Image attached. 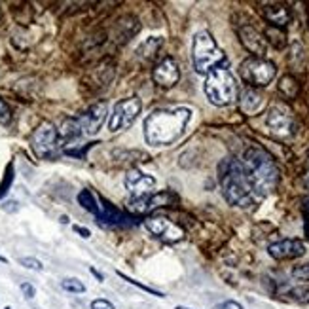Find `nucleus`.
Listing matches in <instances>:
<instances>
[{
  "label": "nucleus",
  "mask_w": 309,
  "mask_h": 309,
  "mask_svg": "<svg viewBox=\"0 0 309 309\" xmlns=\"http://www.w3.org/2000/svg\"><path fill=\"white\" fill-rule=\"evenodd\" d=\"M192 118L190 108H165L152 112L144 120V138L152 146H169L179 140Z\"/></svg>",
  "instance_id": "f257e3e1"
},
{
  "label": "nucleus",
  "mask_w": 309,
  "mask_h": 309,
  "mask_svg": "<svg viewBox=\"0 0 309 309\" xmlns=\"http://www.w3.org/2000/svg\"><path fill=\"white\" fill-rule=\"evenodd\" d=\"M243 169L247 173L250 188L256 196H267L277 188L279 169L271 156L262 148H249L243 156Z\"/></svg>",
  "instance_id": "f03ea898"
},
{
  "label": "nucleus",
  "mask_w": 309,
  "mask_h": 309,
  "mask_svg": "<svg viewBox=\"0 0 309 309\" xmlns=\"http://www.w3.org/2000/svg\"><path fill=\"white\" fill-rule=\"evenodd\" d=\"M218 181L226 201L233 207H250L254 203V192L250 188L247 173L233 158H224L218 164Z\"/></svg>",
  "instance_id": "7ed1b4c3"
},
{
  "label": "nucleus",
  "mask_w": 309,
  "mask_h": 309,
  "mask_svg": "<svg viewBox=\"0 0 309 309\" xmlns=\"http://www.w3.org/2000/svg\"><path fill=\"white\" fill-rule=\"evenodd\" d=\"M203 89H205L207 99L215 106H228V104L235 103L237 95H239L237 82L226 67H218V69L211 70L207 74Z\"/></svg>",
  "instance_id": "20e7f679"
},
{
  "label": "nucleus",
  "mask_w": 309,
  "mask_h": 309,
  "mask_svg": "<svg viewBox=\"0 0 309 309\" xmlns=\"http://www.w3.org/2000/svg\"><path fill=\"white\" fill-rule=\"evenodd\" d=\"M192 59H194V67L201 74H209L211 70L224 67L226 65V55L218 48L215 38L211 33H198L194 36V44H192Z\"/></svg>",
  "instance_id": "39448f33"
},
{
  "label": "nucleus",
  "mask_w": 309,
  "mask_h": 309,
  "mask_svg": "<svg viewBox=\"0 0 309 309\" xmlns=\"http://www.w3.org/2000/svg\"><path fill=\"white\" fill-rule=\"evenodd\" d=\"M239 74L250 87H264L273 82L277 69L271 61L264 57H249L241 63Z\"/></svg>",
  "instance_id": "423d86ee"
},
{
  "label": "nucleus",
  "mask_w": 309,
  "mask_h": 309,
  "mask_svg": "<svg viewBox=\"0 0 309 309\" xmlns=\"http://www.w3.org/2000/svg\"><path fill=\"white\" fill-rule=\"evenodd\" d=\"M33 150L38 158H53L59 150V131L55 129L53 123L44 121L35 129L33 137H31Z\"/></svg>",
  "instance_id": "0eeeda50"
},
{
  "label": "nucleus",
  "mask_w": 309,
  "mask_h": 309,
  "mask_svg": "<svg viewBox=\"0 0 309 309\" xmlns=\"http://www.w3.org/2000/svg\"><path fill=\"white\" fill-rule=\"evenodd\" d=\"M140 108H142V103L138 97H127L120 103H116L110 114V120H108V129L112 133H116V131H123L125 127H129L137 120Z\"/></svg>",
  "instance_id": "6e6552de"
},
{
  "label": "nucleus",
  "mask_w": 309,
  "mask_h": 309,
  "mask_svg": "<svg viewBox=\"0 0 309 309\" xmlns=\"http://www.w3.org/2000/svg\"><path fill=\"white\" fill-rule=\"evenodd\" d=\"M266 125L269 133L277 138H290L296 131V121L292 118L290 110H286L283 106L269 108L266 116Z\"/></svg>",
  "instance_id": "1a4fd4ad"
},
{
  "label": "nucleus",
  "mask_w": 309,
  "mask_h": 309,
  "mask_svg": "<svg viewBox=\"0 0 309 309\" xmlns=\"http://www.w3.org/2000/svg\"><path fill=\"white\" fill-rule=\"evenodd\" d=\"M148 232L152 233L154 237L165 241V243H177L184 237V230L181 226H177L175 222H171L169 218L165 216H152V218H146L142 222Z\"/></svg>",
  "instance_id": "9d476101"
},
{
  "label": "nucleus",
  "mask_w": 309,
  "mask_h": 309,
  "mask_svg": "<svg viewBox=\"0 0 309 309\" xmlns=\"http://www.w3.org/2000/svg\"><path fill=\"white\" fill-rule=\"evenodd\" d=\"M177 201H179L177 194L165 190V192H160V194H150V196H146V198L131 199L129 211H133L135 215H146V213H152V211L160 209V207L175 205Z\"/></svg>",
  "instance_id": "9b49d317"
},
{
  "label": "nucleus",
  "mask_w": 309,
  "mask_h": 309,
  "mask_svg": "<svg viewBox=\"0 0 309 309\" xmlns=\"http://www.w3.org/2000/svg\"><path fill=\"white\" fill-rule=\"evenodd\" d=\"M156 186V179L142 173L137 167H131L125 175V188L131 194V199L146 198L152 194V190Z\"/></svg>",
  "instance_id": "f8f14e48"
},
{
  "label": "nucleus",
  "mask_w": 309,
  "mask_h": 309,
  "mask_svg": "<svg viewBox=\"0 0 309 309\" xmlns=\"http://www.w3.org/2000/svg\"><path fill=\"white\" fill-rule=\"evenodd\" d=\"M152 78H154V82L160 87L169 89V87H173L181 80V69H179L177 61L173 59V57H165L152 70Z\"/></svg>",
  "instance_id": "ddd939ff"
},
{
  "label": "nucleus",
  "mask_w": 309,
  "mask_h": 309,
  "mask_svg": "<svg viewBox=\"0 0 309 309\" xmlns=\"http://www.w3.org/2000/svg\"><path fill=\"white\" fill-rule=\"evenodd\" d=\"M104 118H106V104L95 103L93 106H89L84 114H80L76 118L82 135H95L104 123Z\"/></svg>",
  "instance_id": "4468645a"
},
{
  "label": "nucleus",
  "mask_w": 309,
  "mask_h": 309,
  "mask_svg": "<svg viewBox=\"0 0 309 309\" xmlns=\"http://www.w3.org/2000/svg\"><path fill=\"white\" fill-rule=\"evenodd\" d=\"M267 252L275 260H294L305 254V245L300 239H283L271 243L267 247Z\"/></svg>",
  "instance_id": "2eb2a0df"
},
{
  "label": "nucleus",
  "mask_w": 309,
  "mask_h": 309,
  "mask_svg": "<svg viewBox=\"0 0 309 309\" xmlns=\"http://www.w3.org/2000/svg\"><path fill=\"white\" fill-rule=\"evenodd\" d=\"M239 38H241V44L252 53V57H264V53L267 50V44H266V38L260 35L256 29H252L249 25L241 27Z\"/></svg>",
  "instance_id": "dca6fc26"
},
{
  "label": "nucleus",
  "mask_w": 309,
  "mask_h": 309,
  "mask_svg": "<svg viewBox=\"0 0 309 309\" xmlns=\"http://www.w3.org/2000/svg\"><path fill=\"white\" fill-rule=\"evenodd\" d=\"M264 14H266V19L275 29H283L290 21V12L284 4H267L264 8Z\"/></svg>",
  "instance_id": "f3484780"
},
{
  "label": "nucleus",
  "mask_w": 309,
  "mask_h": 309,
  "mask_svg": "<svg viewBox=\"0 0 309 309\" xmlns=\"http://www.w3.org/2000/svg\"><path fill=\"white\" fill-rule=\"evenodd\" d=\"M239 106L245 114L252 116V114H256V112L264 106V97L258 93V91H254L252 87H247V89L241 93Z\"/></svg>",
  "instance_id": "a211bd4d"
},
{
  "label": "nucleus",
  "mask_w": 309,
  "mask_h": 309,
  "mask_svg": "<svg viewBox=\"0 0 309 309\" xmlns=\"http://www.w3.org/2000/svg\"><path fill=\"white\" fill-rule=\"evenodd\" d=\"M78 137H82V129L78 125L76 118H69V120L63 121V125L59 129V140L70 142V140H76Z\"/></svg>",
  "instance_id": "6ab92c4d"
},
{
  "label": "nucleus",
  "mask_w": 309,
  "mask_h": 309,
  "mask_svg": "<svg viewBox=\"0 0 309 309\" xmlns=\"http://www.w3.org/2000/svg\"><path fill=\"white\" fill-rule=\"evenodd\" d=\"M279 91L286 97V99H294L298 91H300V86H298V82H296V78L290 76V74H286L279 80Z\"/></svg>",
  "instance_id": "aec40b11"
},
{
  "label": "nucleus",
  "mask_w": 309,
  "mask_h": 309,
  "mask_svg": "<svg viewBox=\"0 0 309 309\" xmlns=\"http://www.w3.org/2000/svg\"><path fill=\"white\" fill-rule=\"evenodd\" d=\"M78 203L84 207L87 213H91L95 216L99 215V203H97V199L93 198V194L89 190H82L78 194Z\"/></svg>",
  "instance_id": "412c9836"
},
{
  "label": "nucleus",
  "mask_w": 309,
  "mask_h": 309,
  "mask_svg": "<svg viewBox=\"0 0 309 309\" xmlns=\"http://www.w3.org/2000/svg\"><path fill=\"white\" fill-rule=\"evenodd\" d=\"M61 288L67 292H72V294H82V292H86V284L82 283L80 279L70 277V279H63L61 281Z\"/></svg>",
  "instance_id": "4be33fe9"
},
{
  "label": "nucleus",
  "mask_w": 309,
  "mask_h": 309,
  "mask_svg": "<svg viewBox=\"0 0 309 309\" xmlns=\"http://www.w3.org/2000/svg\"><path fill=\"white\" fill-rule=\"evenodd\" d=\"M120 277H123V279H125V281H127L129 284H135V286H138L140 290L148 292V294H152V296H158V298H164V292L154 290V288H150V286H146V284L138 283V281H135V279H131V277H127V275H123V273H120Z\"/></svg>",
  "instance_id": "5701e85b"
},
{
  "label": "nucleus",
  "mask_w": 309,
  "mask_h": 309,
  "mask_svg": "<svg viewBox=\"0 0 309 309\" xmlns=\"http://www.w3.org/2000/svg\"><path fill=\"white\" fill-rule=\"evenodd\" d=\"M12 121V108L8 106V103L0 97V123L2 125H8Z\"/></svg>",
  "instance_id": "b1692460"
},
{
  "label": "nucleus",
  "mask_w": 309,
  "mask_h": 309,
  "mask_svg": "<svg viewBox=\"0 0 309 309\" xmlns=\"http://www.w3.org/2000/svg\"><path fill=\"white\" fill-rule=\"evenodd\" d=\"M12 181H14V165L10 164L8 169H6V175H4V181H2V184H0V198L8 192V188L12 186Z\"/></svg>",
  "instance_id": "393cba45"
},
{
  "label": "nucleus",
  "mask_w": 309,
  "mask_h": 309,
  "mask_svg": "<svg viewBox=\"0 0 309 309\" xmlns=\"http://www.w3.org/2000/svg\"><path fill=\"white\" fill-rule=\"evenodd\" d=\"M19 264H21V266H25L27 269H35V271H42L44 269L42 262H40V260H36V258H33V256L21 258V260H19Z\"/></svg>",
  "instance_id": "a878e982"
},
{
  "label": "nucleus",
  "mask_w": 309,
  "mask_h": 309,
  "mask_svg": "<svg viewBox=\"0 0 309 309\" xmlns=\"http://www.w3.org/2000/svg\"><path fill=\"white\" fill-rule=\"evenodd\" d=\"M292 275H294L296 279H303V281H309V264H303V266L294 267Z\"/></svg>",
  "instance_id": "bb28decb"
},
{
  "label": "nucleus",
  "mask_w": 309,
  "mask_h": 309,
  "mask_svg": "<svg viewBox=\"0 0 309 309\" xmlns=\"http://www.w3.org/2000/svg\"><path fill=\"white\" fill-rule=\"evenodd\" d=\"M91 309H114L108 300H104V298H99V300H93L91 301Z\"/></svg>",
  "instance_id": "cd10ccee"
},
{
  "label": "nucleus",
  "mask_w": 309,
  "mask_h": 309,
  "mask_svg": "<svg viewBox=\"0 0 309 309\" xmlns=\"http://www.w3.org/2000/svg\"><path fill=\"white\" fill-rule=\"evenodd\" d=\"M213 309H243V305H241L239 301H235V300H228V301H222V303L215 305Z\"/></svg>",
  "instance_id": "c85d7f7f"
},
{
  "label": "nucleus",
  "mask_w": 309,
  "mask_h": 309,
  "mask_svg": "<svg viewBox=\"0 0 309 309\" xmlns=\"http://www.w3.org/2000/svg\"><path fill=\"white\" fill-rule=\"evenodd\" d=\"M21 290H23V294H25L29 300H31V298H35V286H33V284L23 283L21 284Z\"/></svg>",
  "instance_id": "c756f323"
},
{
  "label": "nucleus",
  "mask_w": 309,
  "mask_h": 309,
  "mask_svg": "<svg viewBox=\"0 0 309 309\" xmlns=\"http://www.w3.org/2000/svg\"><path fill=\"white\" fill-rule=\"evenodd\" d=\"M2 209H4L6 213H16V211H18V201H6V203L2 205Z\"/></svg>",
  "instance_id": "7c9ffc66"
},
{
  "label": "nucleus",
  "mask_w": 309,
  "mask_h": 309,
  "mask_svg": "<svg viewBox=\"0 0 309 309\" xmlns=\"http://www.w3.org/2000/svg\"><path fill=\"white\" fill-rule=\"evenodd\" d=\"M74 232L76 233H80V235H82V237H91V232H89V230H87V228H82V226H74Z\"/></svg>",
  "instance_id": "2f4dec72"
},
{
  "label": "nucleus",
  "mask_w": 309,
  "mask_h": 309,
  "mask_svg": "<svg viewBox=\"0 0 309 309\" xmlns=\"http://www.w3.org/2000/svg\"><path fill=\"white\" fill-rule=\"evenodd\" d=\"M303 213H305V215L309 216V198L305 199V201H303Z\"/></svg>",
  "instance_id": "473e14b6"
},
{
  "label": "nucleus",
  "mask_w": 309,
  "mask_h": 309,
  "mask_svg": "<svg viewBox=\"0 0 309 309\" xmlns=\"http://www.w3.org/2000/svg\"><path fill=\"white\" fill-rule=\"evenodd\" d=\"M91 273H93V275H95V277H97V279H99V281H103V279H104L103 275L99 273V271H95V269H91Z\"/></svg>",
  "instance_id": "72a5a7b5"
},
{
  "label": "nucleus",
  "mask_w": 309,
  "mask_h": 309,
  "mask_svg": "<svg viewBox=\"0 0 309 309\" xmlns=\"http://www.w3.org/2000/svg\"><path fill=\"white\" fill-rule=\"evenodd\" d=\"M175 309H190V307H184V305H177Z\"/></svg>",
  "instance_id": "f704fd0d"
},
{
  "label": "nucleus",
  "mask_w": 309,
  "mask_h": 309,
  "mask_svg": "<svg viewBox=\"0 0 309 309\" xmlns=\"http://www.w3.org/2000/svg\"><path fill=\"white\" fill-rule=\"evenodd\" d=\"M0 262H8V260H6L4 256H0Z\"/></svg>",
  "instance_id": "c9c22d12"
},
{
  "label": "nucleus",
  "mask_w": 309,
  "mask_h": 309,
  "mask_svg": "<svg viewBox=\"0 0 309 309\" xmlns=\"http://www.w3.org/2000/svg\"><path fill=\"white\" fill-rule=\"evenodd\" d=\"M4 309H12V307H4Z\"/></svg>",
  "instance_id": "e433bc0d"
}]
</instances>
